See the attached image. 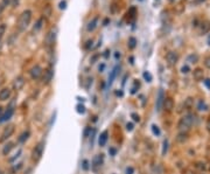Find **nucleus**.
I'll return each mask as SVG.
<instances>
[{
  "label": "nucleus",
  "instance_id": "obj_13",
  "mask_svg": "<svg viewBox=\"0 0 210 174\" xmlns=\"http://www.w3.org/2000/svg\"><path fill=\"white\" fill-rule=\"evenodd\" d=\"M11 95H12V91L9 88H4L0 90V101H7L11 98Z\"/></svg>",
  "mask_w": 210,
  "mask_h": 174
},
{
  "label": "nucleus",
  "instance_id": "obj_25",
  "mask_svg": "<svg viewBox=\"0 0 210 174\" xmlns=\"http://www.w3.org/2000/svg\"><path fill=\"white\" fill-rule=\"evenodd\" d=\"M197 109L200 111H207V110H208V105H207L203 101H200L197 103Z\"/></svg>",
  "mask_w": 210,
  "mask_h": 174
},
{
  "label": "nucleus",
  "instance_id": "obj_36",
  "mask_svg": "<svg viewBox=\"0 0 210 174\" xmlns=\"http://www.w3.org/2000/svg\"><path fill=\"white\" fill-rule=\"evenodd\" d=\"M21 167H22V162H20V164H17V165H15L12 168V172H13V173H15V172H18V171L20 170Z\"/></svg>",
  "mask_w": 210,
  "mask_h": 174
},
{
  "label": "nucleus",
  "instance_id": "obj_47",
  "mask_svg": "<svg viewBox=\"0 0 210 174\" xmlns=\"http://www.w3.org/2000/svg\"><path fill=\"white\" fill-rule=\"evenodd\" d=\"M4 9H5V5L3 4V3H0V15L3 14V12H4Z\"/></svg>",
  "mask_w": 210,
  "mask_h": 174
},
{
  "label": "nucleus",
  "instance_id": "obj_19",
  "mask_svg": "<svg viewBox=\"0 0 210 174\" xmlns=\"http://www.w3.org/2000/svg\"><path fill=\"white\" fill-rule=\"evenodd\" d=\"M43 25H45V19L43 18H40L39 20L36 21V24L34 25V27H33V33H39L40 30L42 29V27H43Z\"/></svg>",
  "mask_w": 210,
  "mask_h": 174
},
{
  "label": "nucleus",
  "instance_id": "obj_21",
  "mask_svg": "<svg viewBox=\"0 0 210 174\" xmlns=\"http://www.w3.org/2000/svg\"><path fill=\"white\" fill-rule=\"evenodd\" d=\"M14 147V143H12V141H9V143H6L4 146V149H3V154L4 155H7V154L11 152V150Z\"/></svg>",
  "mask_w": 210,
  "mask_h": 174
},
{
  "label": "nucleus",
  "instance_id": "obj_18",
  "mask_svg": "<svg viewBox=\"0 0 210 174\" xmlns=\"http://www.w3.org/2000/svg\"><path fill=\"white\" fill-rule=\"evenodd\" d=\"M104 162V155L103 154H97V155H95L94 157V159H92V165L95 166V167H97V166H102Z\"/></svg>",
  "mask_w": 210,
  "mask_h": 174
},
{
  "label": "nucleus",
  "instance_id": "obj_5",
  "mask_svg": "<svg viewBox=\"0 0 210 174\" xmlns=\"http://www.w3.org/2000/svg\"><path fill=\"white\" fill-rule=\"evenodd\" d=\"M179 61V54L174 50H170L166 55V62L169 67H174Z\"/></svg>",
  "mask_w": 210,
  "mask_h": 174
},
{
  "label": "nucleus",
  "instance_id": "obj_24",
  "mask_svg": "<svg viewBox=\"0 0 210 174\" xmlns=\"http://www.w3.org/2000/svg\"><path fill=\"white\" fill-rule=\"evenodd\" d=\"M187 139H188V133H179V136H177V141L179 143H185Z\"/></svg>",
  "mask_w": 210,
  "mask_h": 174
},
{
  "label": "nucleus",
  "instance_id": "obj_32",
  "mask_svg": "<svg viewBox=\"0 0 210 174\" xmlns=\"http://www.w3.org/2000/svg\"><path fill=\"white\" fill-rule=\"evenodd\" d=\"M152 131H153V133H154V134H157V136L160 134V128H159V126L155 125V124L152 125Z\"/></svg>",
  "mask_w": 210,
  "mask_h": 174
},
{
  "label": "nucleus",
  "instance_id": "obj_17",
  "mask_svg": "<svg viewBox=\"0 0 210 174\" xmlns=\"http://www.w3.org/2000/svg\"><path fill=\"white\" fill-rule=\"evenodd\" d=\"M193 77L195 81H202L203 79V77H204V73H203V70H202L201 68H196L195 70L193 71Z\"/></svg>",
  "mask_w": 210,
  "mask_h": 174
},
{
  "label": "nucleus",
  "instance_id": "obj_23",
  "mask_svg": "<svg viewBox=\"0 0 210 174\" xmlns=\"http://www.w3.org/2000/svg\"><path fill=\"white\" fill-rule=\"evenodd\" d=\"M127 46L130 49H134L137 47V39L136 37L131 36L130 39H128V42H127Z\"/></svg>",
  "mask_w": 210,
  "mask_h": 174
},
{
  "label": "nucleus",
  "instance_id": "obj_58",
  "mask_svg": "<svg viewBox=\"0 0 210 174\" xmlns=\"http://www.w3.org/2000/svg\"><path fill=\"white\" fill-rule=\"evenodd\" d=\"M0 174H1V171H0Z\"/></svg>",
  "mask_w": 210,
  "mask_h": 174
},
{
  "label": "nucleus",
  "instance_id": "obj_8",
  "mask_svg": "<svg viewBox=\"0 0 210 174\" xmlns=\"http://www.w3.org/2000/svg\"><path fill=\"white\" fill-rule=\"evenodd\" d=\"M42 74H43V69H42L39 64L34 66L33 68L29 70V75H30V77L33 79H40L42 77Z\"/></svg>",
  "mask_w": 210,
  "mask_h": 174
},
{
  "label": "nucleus",
  "instance_id": "obj_7",
  "mask_svg": "<svg viewBox=\"0 0 210 174\" xmlns=\"http://www.w3.org/2000/svg\"><path fill=\"white\" fill-rule=\"evenodd\" d=\"M14 125H8V126H6L4 128V131L1 133V136H0V143H4L11 136H12L13 133H14Z\"/></svg>",
  "mask_w": 210,
  "mask_h": 174
},
{
  "label": "nucleus",
  "instance_id": "obj_49",
  "mask_svg": "<svg viewBox=\"0 0 210 174\" xmlns=\"http://www.w3.org/2000/svg\"><path fill=\"white\" fill-rule=\"evenodd\" d=\"M98 56H99V55H95V56H94V57L91 58V63H95V62H96V60H97V58H98Z\"/></svg>",
  "mask_w": 210,
  "mask_h": 174
},
{
  "label": "nucleus",
  "instance_id": "obj_9",
  "mask_svg": "<svg viewBox=\"0 0 210 174\" xmlns=\"http://www.w3.org/2000/svg\"><path fill=\"white\" fill-rule=\"evenodd\" d=\"M26 84V79L24 76H17L15 79H14V81H13V89L14 90H17V91H19V90H21L22 88L25 87Z\"/></svg>",
  "mask_w": 210,
  "mask_h": 174
},
{
  "label": "nucleus",
  "instance_id": "obj_40",
  "mask_svg": "<svg viewBox=\"0 0 210 174\" xmlns=\"http://www.w3.org/2000/svg\"><path fill=\"white\" fill-rule=\"evenodd\" d=\"M67 8V1L66 0H63L60 3V9H66Z\"/></svg>",
  "mask_w": 210,
  "mask_h": 174
},
{
  "label": "nucleus",
  "instance_id": "obj_15",
  "mask_svg": "<svg viewBox=\"0 0 210 174\" xmlns=\"http://www.w3.org/2000/svg\"><path fill=\"white\" fill-rule=\"evenodd\" d=\"M107 139H109V131H103V132L100 133V136H99L98 138V144L99 146L102 147V146H105V144H106Z\"/></svg>",
  "mask_w": 210,
  "mask_h": 174
},
{
  "label": "nucleus",
  "instance_id": "obj_30",
  "mask_svg": "<svg viewBox=\"0 0 210 174\" xmlns=\"http://www.w3.org/2000/svg\"><path fill=\"white\" fill-rule=\"evenodd\" d=\"M143 76H144V79L147 81V82H152V79H153V77H152V75L149 74L148 71H145L144 74H143Z\"/></svg>",
  "mask_w": 210,
  "mask_h": 174
},
{
  "label": "nucleus",
  "instance_id": "obj_20",
  "mask_svg": "<svg viewBox=\"0 0 210 174\" xmlns=\"http://www.w3.org/2000/svg\"><path fill=\"white\" fill-rule=\"evenodd\" d=\"M29 137H30V132H29L28 130H27V131H24V132H22L20 136H19V138H18V141L22 144V143H25V141L27 140Z\"/></svg>",
  "mask_w": 210,
  "mask_h": 174
},
{
  "label": "nucleus",
  "instance_id": "obj_53",
  "mask_svg": "<svg viewBox=\"0 0 210 174\" xmlns=\"http://www.w3.org/2000/svg\"><path fill=\"white\" fill-rule=\"evenodd\" d=\"M109 53H110L109 50H105V54H104V57H105V58L109 57Z\"/></svg>",
  "mask_w": 210,
  "mask_h": 174
},
{
  "label": "nucleus",
  "instance_id": "obj_59",
  "mask_svg": "<svg viewBox=\"0 0 210 174\" xmlns=\"http://www.w3.org/2000/svg\"><path fill=\"white\" fill-rule=\"evenodd\" d=\"M140 1H143V0H140Z\"/></svg>",
  "mask_w": 210,
  "mask_h": 174
},
{
  "label": "nucleus",
  "instance_id": "obj_34",
  "mask_svg": "<svg viewBox=\"0 0 210 174\" xmlns=\"http://www.w3.org/2000/svg\"><path fill=\"white\" fill-rule=\"evenodd\" d=\"M131 117H132V119L134 120V122H138V123L140 122V116L138 115V113H136V112L131 113Z\"/></svg>",
  "mask_w": 210,
  "mask_h": 174
},
{
  "label": "nucleus",
  "instance_id": "obj_48",
  "mask_svg": "<svg viewBox=\"0 0 210 174\" xmlns=\"http://www.w3.org/2000/svg\"><path fill=\"white\" fill-rule=\"evenodd\" d=\"M1 3H3V4L5 5V7H6V6H8V5H9V3H11V0H3Z\"/></svg>",
  "mask_w": 210,
  "mask_h": 174
},
{
  "label": "nucleus",
  "instance_id": "obj_39",
  "mask_svg": "<svg viewBox=\"0 0 210 174\" xmlns=\"http://www.w3.org/2000/svg\"><path fill=\"white\" fill-rule=\"evenodd\" d=\"M82 165H83V170H85V171L89 170V161H88L87 159H85V160H83Z\"/></svg>",
  "mask_w": 210,
  "mask_h": 174
},
{
  "label": "nucleus",
  "instance_id": "obj_44",
  "mask_svg": "<svg viewBox=\"0 0 210 174\" xmlns=\"http://www.w3.org/2000/svg\"><path fill=\"white\" fill-rule=\"evenodd\" d=\"M133 173H134L133 167H127V168H126V174H133Z\"/></svg>",
  "mask_w": 210,
  "mask_h": 174
},
{
  "label": "nucleus",
  "instance_id": "obj_27",
  "mask_svg": "<svg viewBox=\"0 0 210 174\" xmlns=\"http://www.w3.org/2000/svg\"><path fill=\"white\" fill-rule=\"evenodd\" d=\"M76 110H77L78 113H82V115H84L85 111H87V110H85V106H84L83 104H77V105H76Z\"/></svg>",
  "mask_w": 210,
  "mask_h": 174
},
{
  "label": "nucleus",
  "instance_id": "obj_12",
  "mask_svg": "<svg viewBox=\"0 0 210 174\" xmlns=\"http://www.w3.org/2000/svg\"><path fill=\"white\" fill-rule=\"evenodd\" d=\"M162 108L165 109L167 112L173 111L174 109V101L170 98V97H165V101H164V104H162Z\"/></svg>",
  "mask_w": 210,
  "mask_h": 174
},
{
  "label": "nucleus",
  "instance_id": "obj_22",
  "mask_svg": "<svg viewBox=\"0 0 210 174\" xmlns=\"http://www.w3.org/2000/svg\"><path fill=\"white\" fill-rule=\"evenodd\" d=\"M187 62L189 63H197L198 62V55L197 54H190L188 55V57H187Z\"/></svg>",
  "mask_w": 210,
  "mask_h": 174
},
{
  "label": "nucleus",
  "instance_id": "obj_3",
  "mask_svg": "<svg viewBox=\"0 0 210 174\" xmlns=\"http://www.w3.org/2000/svg\"><path fill=\"white\" fill-rule=\"evenodd\" d=\"M57 33H58V29L56 26H54L48 30V33L46 34V37H45V43L46 46H53L55 41H56V37H57Z\"/></svg>",
  "mask_w": 210,
  "mask_h": 174
},
{
  "label": "nucleus",
  "instance_id": "obj_42",
  "mask_svg": "<svg viewBox=\"0 0 210 174\" xmlns=\"http://www.w3.org/2000/svg\"><path fill=\"white\" fill-rule=\"evenodd\" d=\"M133 128H134V126H133L132 123H127V124H126V130H127V131H132Z\"/></svg>",
  "mask_w": 210,
  "mask_h": 174
},
{
  "label": "nucleus",
  "instance_id": "obj_29",
  "mask_svg": "<svg viewBox=\"0 0 210 174\" xmlns=\"http://www.w3.org/2000/svg\"><path fill=\"white\" fill-rule=\"evenodd\" d=\"M92 131H94V130H92L90 126H87L85 130H84V132H83L84 137H91V133H92Z\"/></svg>",
  "mask_w": 210,
  "mask_h": 174
},
{
  "label": "nucleus",
  "instance_id": "obj_4",
  "mask_svg": "<svg viewBox=\"0 0 210 174\" xmlns=\"http://www.w3.org/2000/svg\"><path fill=\"white\" fill-rule=\"evenodd\" d=\"M43 151H45V141H40L33 150V153H32V158L35 161H39L42 158V154H43Z\"/></svg>",
  "mask_w": 210,
  "mask_h": 174
},
{
  "label": "nucleus",
  "instance_id": "obj_35",
  "mask_svg": "<svg viewBox=\"0 0 210 174\" xmlns=\"http://www.w3.org/2000/svg\"><path fill=\"white\" fill-rule=\"evenodd\" d=\"M189 71H190V68H189V66H187V64H186V66H183L181 68V73H182V74H188Z\"/></svg>",
  "mask_w": 210,
  "mask_h": 174
},
{
  "label": "nucleus",
  "instance_id": "obj_56",
  "mask_svg": "<svg viewBox=\"0 0 210 174\" xmlns=\"http://www.w3.org/2000/svg\"><path fill=\"white\" fill-rule=\"evenodd\" d=\"M169 1H170V3H172V1H174V0H169Z\"/></svg>",
  "mask_w": 210,
  "mask_h": 174
},
{
  "label": "nucleus",
  "instance_id": "obj_54",
  "mask_svg": "<svg viewBox=\"0 0 210 174\" xmlns=\"http://www.w3.org/2000/svg\"><path fill=\"white\" fill-rule=\"evenodd\" d=\"M1 115H3V108L0 106V116H1Z\"/></svg>",
  "mask_w": 210,
  "mask_h": 174
},
{
  "label": "nucleus",
  "instance_id": "obj_10",
  "mask_svg": "<svg viewBox=\"0 0 210 174\" xmlns=\"http://www.w3.org/2000/svg\"><path fill=\"white\" fill-rule=\"evenodd\" d=\"M53 77H54L53 68H48V69H46L45 73L42 74V82L45 83V84H48V83L51 82Z\"/></svg>",
  "mask_w": 210,
  "mask_h": 174
},
{
  "label": "nucleus",
  "instance_id": "obj_38",
  "mask_svg": "<svg viewBox=\"0 0 210 174\" xmlns=\"http://www.w3.org/2000/svg\"><path fill=\"white\" fill-rule=\"evenodd\" d=\"M92 43H94L92 40H88L87 43H85V46H84V48H85V49H90L91 47H92Z\"/></svg>",
  "mask_w": 210,
  "mask_h": 174
},
{
  "label": "nucleus",
  "instance_id": "obj_57",
  "mask_svg": "<svg viewBox=\"0 0 210 174\" xmlns=\"http://www.w3.org/2000/svg\"><path fill=\"white\" fill-rule=\"evenodd\" d=\"M209 171H210V166H209Z\"/></svg>",
  "mask_w": 210,
  "mask_h": 174
},
{
  "label": "nucleus",
  "instance_id": "obj_52",
  "mask_svg": "<svg viewBox=\"0 0 210 174\" xmlns=\"http://www.w3.org/2000/svg\"><path fill=\"white\" fill-rule=\"evenodd\" d=\"M115 56H116V60H118V58H120V56H121V55H120L119 53H118V52H116Z\"/></svg>",
  "mask_w": 210,
  "mask_h": 174
},
{
  "label": "nucleus",
  "instance_id": "obj_31",
  "mask_svg": "<svg viewBox=\"0 0 210 174\" xmlns=\"http://www.w3.org/2000/svg\"><path fill=\"white\" fill-rule=\"evenodd\" d=\"M5 32H6V26L0 25V42H1V40H3V37H4Z\"/></svg>",
  "mask_w": 210,
  "mask_h": 174
},
{
  "label": "nucleus",
  "instance_id": "obj_46",
  "mask_svg": "<svg viewBox=\"0 0 210 174\" xmlns=\"http://www.w3.org/2000/svg\"><path fill=\"white\" fill-rule=\"evenodd\" d=\"M109 153L112 154V155H116V153H117V150H116V149H110V150H109Z\"/></svg>",
  "mask_w": 210,
  "mask_h": 174
},
{
  "label": "nucleus",
  "instance_id": "obj_51",
  "mask_svg": "<svg viewBox=\"0 0 210 174\" xmlns=\"http://www.w3.org/2000/svg\"><path fill=\"white\" fill-rule=\"evenodd\" d=\"M104 68H105V64H104V63H103L102 66H99L98 70H99V71H103V70H104Z\"/></svg>",
  "mask_w": 210,
  "mask_h": 174
},
{
  "label": "nucleus",
  "instance_id": "obj_28",
  "mask_svg": "<svg viewBox=\"0 0 210 174\" xmlns=\"http://www.w3.org/2000/svg\"><path fill=\"white\" fill-rule=\"evenodd\" d=\"M167 151H168V140L165 139V140H164V144H162V155H166Z\"/></svg>",
  "mask_w": 210,
  "mask_h": 174
},
{
  "label": "nucleus",
  "instance_id": "obj_50",
  "mask_svg": "<svg viewBox=\"0 0 210 174\" xmlns=\"http://www.w3.org/2000/svg\"><path fill=\"white\" fill-rule=\"evenodd\" d=\"M207 130L209 131V133H210V119L207 122Z\"/></svg>",
  "mask_w": 210,
  "mask_h": 174
},
{
  "label": "nucleus",
  "instance_id": "obj_33",
  "mask_svg": "<svg viewBox=\"0 0 210 174\" xmlns=\"http://www.w3.org/2000/svg\"><path fill=\"white\" fill-rule=\"evenodd\" d=\"M139 87H140V83L136 79V82H134V87L132 88L131 94H136V92H137V89H139Z\"/></svg>",
  "mask_w": 210,
  "mask_h": 174
},
{
  "label": "nucleus",
  "instance_id": "obj_6",
  "mask_svg": "<svg viewBox=\"0 0 210 174\" xmlns=\"http://www.w3.org/2000/svg\"><path fill=\"white\" fill-rule=\"evenodd\" d=\"M14 115V102L9 104V106L7 108V110L0 116V123H4V122H7L12 118V116Z\"/></svg>",
  "mask_w": 210,
  "mask_h": 174
},
{
  "label": "nucleus",
  "instance_id": "obj_14",
  "mask_svg": "<svg viewBox=\"0 0 210 174\" xmlns=\"http://www.w3.org/2000/svg\"><path fill=\"white\" fill-rule=\"evenodd\" d=\"M98 22H99V18L96 17L94 18L91 21H89V24L87 26V30L88 32H94L96 28H97V26H98Z\"/></svg>",
  "mask_w": 210,
  "mask_h": 174
},
{
  "label": "nucleus",
  "instance_id": "obj_43",
  "mask_svg": "<svg viewBox=\"0 0 210 174\" xmlns=\"http://www.w3.org/2000/svg\"><path fill=\"white\" fill-rule=\"evenodd\" d=\"M203 83L206 84V87L208 88V89H210V79H203Z\"/></svg>",
  "mask_w": 210,
  "mask_h": 174
},
{
  "label": "nucleus",
  "instance_id": "obj_55",
  "mask_svg": "<svg viewBox=\"0 0 210 174\" xmlns=\"http://www.w3.org/2000/svg\"><path fill=\"white\" fill-rule=\"evenodd\" d=\"M208 43L210 45V36H209V39H208Z\"/></svg>",
  "mask_w": 210,
  "mask_h": 174
},
{
  "label": "nucleus",
  "instance_id": "obj_45",
  "mask_svg": "<svg viewBox=\"0 0 210 174\" xmlns=\"http://www.w3.org/2000/svg\"><path fill=\"white\" fill-rule=\"evenodd\" d=\"M46 8H47V11H45V15L46 17H50V7L49 6H47Z\"/></svg>",
  "mask_w": 210,
  "mask_h": 174
},
{
  "label": "nucleus",
  "instance_id": "obj_41",
  "mask_svg": "<svg viewBox=\"0 0 210 174\" xmlns=\"http://www.w3.org/2000/svg\"><path fill=\"white\" fill-rule=\"evenodd\" d=\"M204 64H206V67L210 70V56H208V57L204 60Z\"/></svg>",
  "mask_w": 210,
  "mask_h": 174
},
{
  "label": "nucleus",
  "instance_id": "obj_37",
  "mask_svg": "<svg viewBox=\"0 0 210 174\" xmlns=\"http://www.w3.org/2000/svg\"><path fill=\"white\" fill-rule=\"evenodd\" d=\"M21 153H22V151H21V150H19V151H18V153L15 154V155H14V157H13V158H11V159H9V161H14L15 159H18V158L20 157Z\"/></svg>",
  "mask_w": 210,
  "mask_h": 174
},
{
  "label": "nucleus",
  "instance_id": "obj_2",
  "mask_svg": "<svg viewBox=\"0 0 210 174\" xmlns=\"http://www.w3.org/2000/svg\"><path fill=\"white\" fill-rule=\"evenodd\" d=\"M32 15H33V13H32V11H29V9L24 11V12L19 15V19H18V28H19L20 32H24V30L27 29V27H28L30 21H32Z\"/></svg>",
  "mask_w": 210,
  "mask_h": 174
},
{
  "label": "nucleus",
  "instance_id": "obj_26",
  "mask_svg": "<svg viewBox=\"0 0 210 174\" xmlns=\"http://www.w3.org/2000/svg\"><path fill=\"white\" fill-rule=\"evenodd\" d=\"M194 105V100L191 97H188L187 100L185 101V108L186 109H190Z\"/></svg>",
  "mask_w": 210,
  "mask_h": 174
},
{
  "label": "nucleus",
  "instance_id": "obj_16",
  "mask_svg": "<svg viewBox=\"0 0 210 174\" xmlns=\"http://www.w3.org/2000/svg\"><path fill=\"white\" fill-rule=\"evenodd\" d=\"M118 70H119V66H116L113 69H112L111 74H110V76H109V81H107V87H111L112 83H113V81H115L116 76H117V74H118Z\"/></svg>",
  "mask_w": 210,
  "mask_h": 174
},
{
  "label": "nucleus",
  "instance_id": "obj_1",
  "mask_svg": "<svg viewBox=\"0 0 210 174\" xmlns=\"http://www.w3.org/2000/svg\"><path fill=\"white\" fill-rule=\"evenodd\" d=\"M195 119H196V117H195V115H193V113L185 115L181 119L179 120V123H177V130H179V132L188 133L190 128H191L193 124L195 123Z\"/></svg>",
  "mask_w": 210,
  "mask_h": 174
},
{
  "label": "nucleus",
  "instance_id": "obj_11",
  "mask_svg": "<svg viewBox=\"0 0 210 174\" xmlns=\"http://www.w3.org/2000/svg\"><path fill=\"white\" fill-rule=\"evenodd\" d=\"M165 92L162 89L159 90L158 92V97H157V111H160L161 109H162V104H164V101H165Z\"/></svg>",
  "mask_w": 210,
  "mask_h": 174
}]
</instances>
